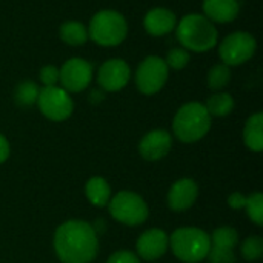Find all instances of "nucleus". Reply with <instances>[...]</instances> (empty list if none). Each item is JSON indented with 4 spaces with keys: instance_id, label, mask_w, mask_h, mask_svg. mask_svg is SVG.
<instances>
[{
    "instance_id": "1",
    "label": "nucleus",
    "mask_w": 263,
    "mask_h": 263,
    "mask_svg": "<svg viewBox=\"0 0 263 263\" xmlns=\"http://www.w3.org/2000/svg\"><path fill=\"white\" fill-rule=\"evenodd\" d=\"M54 250L62 263H91L99 253V237L91 223L66 220L55 230Z\"/></svg>"
},
{
    "instance_id": "2",
    "label": "nucleus",
    "mask_w": 263,
    "mask_h": 263,
    "mask_svg": "<svg viewBox=\"0 0 263 263\" xmlns=\"http://www.w3.org/2000/svg\"><path fill=\"white\" fill-rule=\"evenodd\" d=\"M176 35L182 48L193 52H208L217 45L219 32L211 20L202 14H188L176 25Z\"/></svg>"
},
{
    "instance_id": "3",
    "label": "nucleus",
    "mask_w": 263,
    "mask_h": 263,
    "mask_svg": "<svg viewBox=\"0 0 263 263\" xmlns=\"http://www.w3.org/2000/svg\"><path fill=\"white\" fill-rule=\"evenodd\" d=\"M211 116L200 102H190L179 108L173 119V133L183 143L202 140L211 128Z\"/></svg>"
},
{
    "instance_id": "4",
    "label": "nucleus",
    "mask_w": 263,
    "mask_h": 263,
    "mask_svg": "<svg viewBox=\"0 0 263 263\" xmlns=\"http://www.w3.org/2000/svg\"><path fill=\"white\" fill-rule=\"evenodd\" d=\"M173 254L185 263H199L208 257L211 250V237L194 227H183L176 230L168 239Z\"/></svg>"
},
{
    "instance_id": "5",
    "label": "nucleus",
    "mask_w": 263,
    "mask_h": 263,
    "mask_svg": "<svg viewBox=\"0 0 263 263\" xmlns=\"http://www.w3.org/2000/svg\"><path fill=\"white\" fill-rule=\"evenodd\" d=\"M128 35V22L119 11L102 9L89 22L88 37L100 46H119Z\"/></svg>"
},
{
    "instance_id": "6",
    "label": "nucleus",
    "mask_w": 263,
    "mask_h": 263,
    "mask_svg": "<svg viewBox=\"0 0 263 263\" xmlns=\"http://www.w3.org/2000/svg\"><path fill=\"white\" fill-rule=\"evenodd\" d=\"M108 210L112 219L117 222L128 225V227H137L146 222L149 216V208L143 197L133 191H120L108 202Z\"/></svg>"
},
{
    "instance_id": "7",
    "label": "nucleus",
    "mask_w": 263,
    "mask_h": 263,
    "mask_svg": "<svg viewBox=\"0 0 263 263\" xmlns=\"http://www.w3.org/2000/svg\"><path fill=\"white\" fill-rule=\"evenodd\" d=\"M257 49L254 35L245 31H236L227 35L219 45V57L227 66H239L253 59Z\"/></svg>"
},
{
    "instance_id": "8",
    "label": "nucleus",
    "mask_w": 263,
    "mask_h": 263,
    "mask_svg": "<svg viewBox=\"0 0 263 263\" xmlns=\"http://www.w3.org/2000/svg\"><path fill=\"white\" fill-rule=\"evenodd\" d=\"M37 106L40 112L52 120V122H63L71 117L74 111V102L62 86H43L39 92Z\"/></svg>"
},
{
    "instance_id": "9",
    "label": "nucleus",
    "mask_w": 263,
    "mask_h": 263,
    "mask_svg": "<svg viewBox=\"0 0 263 263\" xmlns=\"http://www.w3.org/2000/svg\"><path fill=\"white\" fill-rule=\"evenodd\" d=\"M170 68L165 60L159 55H148L137 66L136 71V86L145 96L157 94L166 83Z\"/></svg>"
},
{
    "instance_id": "10",
    "label": "nucleus",
    "mask_w": 263,
    "mask_h": 263,
    "mask_svg": "<svg viewBox=\"0 0 263 263\" xmlns=\"http://www.w3.org/2000/svg\"><path fill=\"white\" fill-rule=\"evenodd\" d=\"M92 80V66L82 57L66 60L59 69V82L66 92H82Z\"/></svg>"
},
{
    "instance_id": "11",
    "label": "nucleus",
    "mask_w": 263,
    "mask_h": 263,
    "mask_svg": "<svg viewBox=\"0 0 263 263\" xmlns=\"http://www.w3.org/2000/svg\"><path fill=\"white\" fill-rule=\"evenodd\" d=\"M131 79V68L122 59H109L100 65L97 72V82L100 88L108 92H117L123 89Z\"/></svg>"
},
{
    "instance_id": "12",
    "label": "nucleus",
    "mask_w": 263,
    "mask_h": 263,
    "mask_svg": "<svg viewBox=\"0 0 263 263\" xmlns=\"http://www.w3.org/2000/svg\"><path fill=\"white\" fill-rule=\"evenodd\" d=\"M168 234L163 230L151 228L142 233L136 242L137 257L153 262L160 259L168 250Z\"/></svg>"
},
{
    "instance_id": "13",
    "label": "nucleus",
    "mask_w": 263,
    "mask_h": 263,
    "mask_svg": "<svg viewBox=\"0 0 263 263\" xmlns=\"http://www.w3.org/2000/svg\"><path fill=\"white\" fill-rule=\"evenodd\" d=\"M173 148V137L165 129H153L139 143V153L145 160L156 162L163 159Z\"/></svg>"
},
{
    "instance_id": "14",
    "label": "nucleus",
    "mask_w": 263,
    "mask_h": 263,
    "mask_svg": "<svg viewBox=\"0 0 263 263\" xmlns=\"http://www.w3.org/2000/svg\"><path fill=\"white\" fill-rule=\"evenodd\" d=\"M197 196H199L197 183L190 177L180 179L174 182L168 191V206L176 213L186 211L194 205Z\"/></svg>"
},
{
    "instance_id": "15",
    "label": "nucleus",
    "mask_w": 263,
    "mask_h": 263,
    "mask_svg": "<svg viewBox=\"0 0 263 263\" xmlns=\"http://www.w3.org/2000/svg\"><path fill=\"white\" fill-rule=\"evenodd\" d=\"M177 18L176 14L168 8H153L146 12L143 18V26L146 32L153 37H162L176 29Z\"/></svg>"
},
{
    "instance_id": "16",
    "label": "nucleus",
    "mask_w": 263,
    "mask_h": 263,
    "mask_svg": "<svg viewBox=\"0 0 263 263\" xmlns=\"http://www.w3.org/2000/svg\"><path fill=\"white\" fill-rule=\"evenodd\" d=\"M203 14L213 23H230L237 18L240 6L237 0H203Z\"/></svg>"
},
{
    "instance_id": "17",
    "label": "nucleus",
    "mask_w": 263,
    "mask_h": 263,
    "mask_svg": "<svg viewBox=\"0 0 263 263\" xmlns=\"http://www.w3.org/2000/svg\"><path fill=\"white\" fill-rule=\"evenodd\" d=\"M85 194L91 205H94L97 208H103L108 205V202L111 199V186L103 177L94 176L86 182Z\"/></svg>"
},
{
    "instance_id": "18",
    "label": "nucleus",
    "mask_w": 263,
    "mask_h": 263,
    "mask_svg": "<svg viewBox=\"0 0 263 263\" xmlns=\"http://www.w3.org/2000/svg\"><path fill=\"white\" fill-rule=\"evenodd\" d=\"M243 140L245 145L254 151L260 153L263 149V112L253 114L243 128Z\"/></svg>"
},
{
    "instance_id": "19",
    "label": "nucleus",
    "mask_w": 263,
    "mask_h": 263,
    "mask_svg": "<svg viewBox=\"0 0 263 263\" xmlns=\"http://www.w3.org/2000/svg\"><path fill=\"white\" fill-rule=\"evenodd\" d=\"M60 39L71 46H80L88 42V28L77 20H68L60 25Z\"/></svg>"
},
{
    "instance_id": "20",
    "label": "nucleus",
    "mask_w": 263,
    "mask_h": 263,
    "mask_svg": "<svg viewBox=\"0 0 263 263\" xmlns=\"http://www.w3.org/2000/svg\"><path fill=\"white\" fill-rule=\"evenodd\" d=\"M205 108L211 117H227L234 109V99L228 92H216L206 100Z\"/></svg>"
},
{
    "instance_id": "21",
    "label": "nucleus",
    "mask_w": 263,
    "mask_h": 263,
    "mask_svg": "<svg viewBox=\"0 0 263 263\" xmlns=\"http://www.w3.org/2000/svg\"><path fill=\"white\" fill-rule=\"evenodd\" d=\"M210 237H211V248L216 250L234 251V248L239 243V234L231 227H220L214 230V233Z\"/></svg>"
},
{
    "instance_id": "22",
    "label": "nucleus",
    "mask_w": 263,
    "mask_h": 263,
    "mask_svg": "<svg viewBox=\"0 0 263 263\" xmlns=\"http://www.w3.org/2000/svg\"><path fill=\"white\" fill-rule=\"evenodd\" d=\"M40 88L32 80H23L17 85L14 92V100L18 106H31L37 103Z\"/></svg>"
},
{
    "instance_id": "23",
    "label": "nucleus",
    "mask_w": 263,
    "mask_h": 263,
    "mask_svg": "<svg viewBox=\"0 0 263 263\" xmlns=\"http://www.w3.org/2000/svg\"><path fill=\"white\" fill-rule=\"evenodd\" d=\"M231 80V69L230 66L220 63V65H214L210 72H208V86L213 91H220L223 89Z\"/></svg>"
},
{
    "instance_id": "24",
    "label": "nucleus",
    "mask_w": 263,
    "mask_h": 263,
    "mask_svg": "<svg viewBox=\"0 0 263 263\" xmlns=\"http://www.w3.org/2000/svg\"><path fill=\"white\" fill-rule=\"evenodd\" d=\"M240 253L245 260L254 262L263 256V240L260 236H250L243 240L240 247Z\"/></svg>"
},
{
    "instance_id": "25",
    "label": "nucleus",
    "mask_w": 263,
    "mask_h": 263,
    "mask_svg": "<svg viewBox=\"0 0 263 263\" xmlns=\"http://www.w3.org/2000/svg\"><path fill=\"white\" fill-rule=\"evenodd\" d=\"M247 214L248 217L257 225L262 227L263 225V196L262 193H253L250 197H247Z\"/></svg>"
},
{
    "instance_id": "26",
    "label": "nucleus",
    "mask_w": 263,
    "mask_h": 263,
    "mask_svg": "<svg viewBox=\"0 0 263 263\" xmlns=\"http://www.w3.org/2000/svg\"><path fill=\"white\" fill-rule=\"evenodd\" d=\"M168 68L173 69H183L188 63H190V51H186L185 48H173L168 51L166 59H163Z\"/></svg>"
},
{
    "instance_id": "27",
    "label": "nucleus",
    "mask_w": 263,
    "mask_h": 263,
    "mask_svg": "<svg viewBox=\"0 0 263 263\" xmlns=\"http://www.w3.org/2000/svg\"><path fill=\"white\" fill-rule=\"evenodd\" d=\"M39 77L45 86H55L59 82V68L54 65H46L40 69Z\"/></svg>"
},
{
    "instance_id": "28",
    "label": "nucleus",
    "mask_w": 263,
    "mask_h": 263,
    "mask_svg": "<svg viewBox=\"0 0 263 263\" xmlns=\"http://www.w3.org/2000/svg\"><path fill=\"white\" fill-rule=\"evenodd\" d=\"M210 263H236L234 251H227V250H216L211 248L208 253Z\"/></svg>"
},
{
    "instance_id": "29",
    "label": "nucleus",
    "mask_w": 263,
    "mask_h": 263,
    "mask_svg": "<svg viewBox=\"0 0 263 263\" xmlns=\"http://www.w3.org/2000/svg\"><path fill=\"white\" fill-rule=\"evenodd\" d=\"M106 263H140V259L133 251L120 250V251H116L114 254H111Z\"/></svg>"
},
{
    "instance_id": "30",
    "label": "nucleus",
    "mask_w": 263,
    "mask_h": 263,
    "mask_svg": "<svg viewBox=\"0 0 263 263\" xmlns=\"http://www.w3.org/2000/svg\"><path fill=\"white\" fill-rule=\"evenodd\" d=\"M245 203H247V197H245L242 193H239V191L233 193V194L228 197V205H230L233 210H240V208H245Z\"/></svg>"
},
{
    "instance_id": "31",
    "label": "nucleus",
    "mask_w": 263,
    "mask_h": 263,
    "mask_svg": "<svg viewBox=\"0 0 263 263\" xmlns=\"http://www.w3.org/2000/svg\"><path fill=\"white\" fill-rule=\"evenodd\" d=\"M9 143L5 136L0 134V163H3L9 157Z\"/></svg>"
}]
</instances>
